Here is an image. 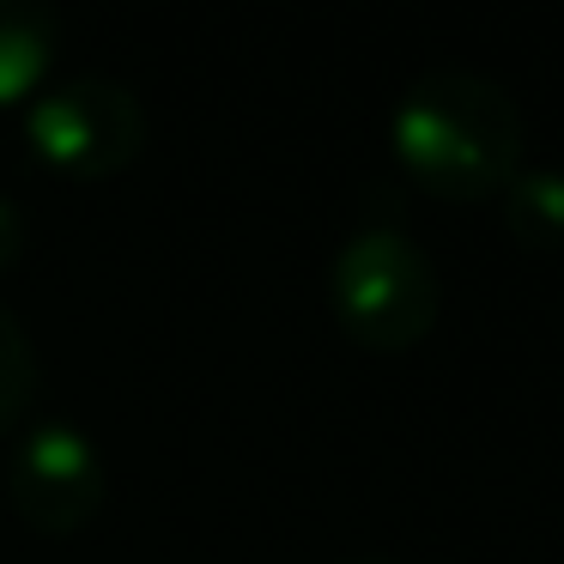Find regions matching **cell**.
Returning <instances> with one entry per match:
<instances>
[{
    "label": "cell",
    "instance_id": "6da1fadb",
    "mask_svg": "<svg viewBox=\"0 0 564 564\" xmlns=\"http://www.w3.org/2000/svg\"><path fill=\"white\" fill-rule=\"evenodd\" d=\"M389 140L401 171L425 195L479 207L498 200L503 183L522 171V110L498 79L474 67H425L401 91L389 116Z\"/></svg>",
    "mask_w": 564,
    "mask_h": 564
},
{
    "label": "cell",
    "instance_id": "7a4b0ae2",
    "mask_svg": "<svg viewBox=\"0 0 564 564\" xmlns=\"http://www.w3.org/2000/svg\"><path fill=\"white\" fill-rule=\"evenodd\" d=\"M334 322L365 352H413L443 310V280L401 225H365L334 249L328 268Z\"/></svg>",
    "mask_w": 564,
    "mask_h": 564
},
{
    "label": "cell",
    "instance_id": "3957f363",
    "mask_svg": "<svg viewBox=\"0 0 564 564\" xmlns=\"http://www.w3.org/2000/svg\"><path fill=\"white\" fill-rule=\"evenodd\" d=\"M25 147L37 164L79 176V183L116 176L147 147V104L134 98V86L104 74L50 79L25 104Z\"/></svg>",
    "mask_w": 564,
    "mask_h": 564
},
{
    "label": "cell",
    "instance_id": "277c9868",
    "mask_svg": "<svg viewBox=\"0 0 564 564\" xmlns=\"http://www.w3.org/2000/svg\"><path fill=\"white\" fill-rule=\"evenodd\" d=\"M110 498V462L74 419L25 425L7 455V503L25 528L67 540L91 522Z\"/></svg>",
    "mask_w": 564,
    "mask_h": 564
},
{
    "label": "cell",
    "instance_id": "5b68a950",
    "mask_svg": "<svg viewBox=\"0 0 564 564\" xmlns=\"http://www.w3.org/2000/svg\"><path fill=\"white\" fill-rule=\"evenodd\" d=\"M62 62V19L37 0H0V104H31Z\"/></svg>",
    "mask_w": 564,
    "mask_h": 564
},
{
    "label": "cell",
    "instance_id": "8992f818",
    "mask_svg": "<svg viewBox=\"0 0 564 564\" xmlns=\"http://www.w3.org/2000/svg\"><path fill=\"white\" fill-rule=\"evenodd\" d=\"M503 231L522 249H564V171L558 164H522L498 195Z\"/></svg>",
    "mask_w": 564,
    "mask_h": 564
},
{
    "label": "cell",
    "instance_id": "52a82bcc",
    "mask_svg": "<svg viewBox=\"0 0 564 564\" xmlns=\"http://www.w3.org/2000/svg\"><path fill=\"white\" fill-rule=\"evenodd\" d=\"M31 394H37V346H31L25 322L0 304V437L25 419Z\"/></svg>",
    "mask_w": 564,
    "mask_h": 564
},
{
    "label": "cell",
    "instance_id": "ba28073f",
    "mask_svg": "<svg viewBox=\"0 0 564 564\" xmlns=\"http://www.w3.org/2000/svg\"><path fill=\"white\" fill-rule=\"evenodd\" d=\"M19 249H25V213H19L13 200L0 195V273L19 261Z\"/></svg>",
    "mask_w": 564,
    "mask_h": 564
},
{
    "label": "cell",
    "instance_id": "9c48e42d",
    "mask_svg": "<svg viewBox=\"0 0 564 564\" xmlns=\"http://www.w3.org/2000/svg\"><path fill=\"white\" fill-rule=\"evenodd\" d=\"M352 564H389V558H352Z\"/></svg>",
    "mask_w": 564,
    "mask_h": 564
}]
</instances>
